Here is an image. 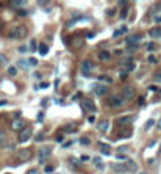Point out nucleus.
<instances>
[{"mask_svg": "<svg viewBox=\"0 0 161 174\" xmlns=\"http://www.w3.org/2000/svg\"><path fill=\"white\" fill-rule=\"evenodd\" d=\"M124 97L121 96V94H113V96H110V100H108V105L111 107V108H119V107H122L124 105Z\"/></svg>", "mask_w": 161, "mask_h": 174, "instance_id": "1", "label": "nucleus"}, {"mask_svg": "<svg viewBox=\"0 0 161 174\" xmlns=\"http://www.w3.org/2000/svg\"><path fill=\"white\" fill-rule=\"evenodd\" d=\"M50 154H52V148L44 146V148H41V149L38 151V160H39L41 163H44V162L50 157Z\"/></svg>", "mask_w": 161, "mask_h": 174, "instance_id": "2", "label": "nucleus"}, {"mask_svg": "<svg viewBox=\"0 0 161 174\" xmlns=\"http://www.w3.org/2000/svg\"><path fill=\"white\" fill-rule=\"evenodd\" d=\"M25 35H27V31H25V28H23V27H16V28H13V30L9 31V38H13V39L23 38Z\"/></svg>", "mask_w": 161, "mask_h": 174, "instance_id": "3", "label": "nucleus"}, {"mask_svg": "<svg viewBox=\"0 0 161 174\" xmlns=\"http://www.w3.org/2000/svg\"><path fill=\"white\" fill-rule=\"evenodd\" d=\"M81 107H83L85 111H89V113H94V111H96V105H94L92 99H83Z\"/></svg>", "mask_w": 161, "mask_h": 174, "instance_id": "4", "label": "nucleus"}, {"mask_svg": "<svg viewBox=\"0 0 161 174\" xmlns=\"http://www.w3.org/2000/svg\"><path fill=\"white\" fill-rule=\"evenodd\" d=\"M80 69H81V72H83V74H89V72L94 69V63H92L91 60H85V61L81 63Z\"/></svg>", "mask_w": 161, "mask_h": 174, "instance_id": "5", "label": "nucleus"}, {"mask_svg": "<svg viewBox=\"0 0 161 174\" xmlns=\"http://www.w3.org/2000/svg\"><path fill=\"white\" fill-rule=\"evenodd\" d=\"M121 96L124 97V100L133 99V96H135V88H133V86H125V88L122 89V94H121Z\"/></svg>", "mask_w": 161, "mask_h": 174, "instance_id": "6", "label": "nucleus"}, {"mask_svg": "<svg viewBox=\"0 0 161 174\" xmlns=\"http://www.w3.org/2000/svg\"><path fill=\"white\" fill-rule=\"evenodd\" d=\"M142 41V36L141 35H132V36H128L127 39H125V44H128V46H138L139 42Z\"/></svg>", "mask_w": 161, "mask_h": 174, "instance_id": "7", "label": "nucleus"}, {"mask_svg": "<svg viewBox=\"0 0 161 174\" xmlns=\"http://www.w3.org/2000/svg\"><path fill=\"white\" fill-rule=\"evenodd\" d=\"M30 138H31V130H30V129L20 130V133H19V141H20V143H27Z\"/></svg>", "mask_w": 161, "mask_h": 174, "instance_id": "8", "label": "nucleus"}, {"mask_svg": "<svg viewBox=\"0 0 161 174\" xmlns=\"http://www.w3.org/2000/svg\"><path fill=\"white\" fill-rule=\"evenodd\" d=\"M17 157H19L22 162H27V160L31 159V151H30V149H22V151L17 152Z\"/></svg>", "mask_w": 161, "mask_h": 174, "instance_id": "9", "label": "nucleus"}, {"mask_svg": "<svg viewBox=\"0 0 161 174\" xmlns=\"http://www.w3.org/2000/svg\"><path fill=\"white\" fill-rule=\"evenodd\" d=\"M92 91L97 96H105V94H108V86H105V85H96Z\"/></svg>", "mask_w": 161, "mask_h": 174, "instance_id": "10", "label": "nucleus"}, {"mask_svg": "<svg viewBox=\"0 0 161 174\" xmlns=\"http://www.w3.org/2000/svg\"><path fill=\"white\" fill-rule=\"evenodd\" d=\"M23 127H25V121L23 119H14L11 122V129L13 130H22Z\"/></svg>", "mask_w": 161, "mask_h": 174, "instance_id": "11", "label": "nucleus"}, {"mask_svg": "<svg viewBox=\"0 0 161 174\" xmlns=\"http://www.w3.org/2000/svg\"><path fill=\"white\" fill-rule=\"evenodd\" d=\"M108 127H110V121L108 119H100L97 122V130H100V132H106Z\"/></svg>", "mask_w": 161, "mask_h": 174, "instance_id": "12", "label": "nucleus"}, {"mask_svg": "<svg viewBox=\"0 0 161 174\" xmlns=\"http://www.w3.org/2000/svg\"><path fill=\"white\" fill-rule=\"evenodd\" d=\"M99 60L100 61H110L111 60V53L108 50H102V52H99Z\"/></svg>", "mask_w": 161, "mask_h": 174, "instance_id": "13", "label": "nucleus"}, {"mask_svg": "<svg viewBox=\"0 0 161 174\" xmlns=\"http://www.w3.org/2000/svg\"><path fill=\"white\" fill-rule=\"evenodd\" d=\"M132 119H133L132 116H121V118L117 119V124H119V126H128V124L132 122Z\"/></svg>", "mask_w": 161, "mask_h": 174, "instance_id": "14", "label": "nucleus"}, {"mask_svg": "<svg viewBox=\"0 0 161 174\" xmlns=\"http://www.w3.org/2000/svg\"><path fill=\"white\" fill-rule=\"evenodd\" d=\"M99 148H100L102 154H105V155H110V154H111V148H110V144H105V143H99Z\"/></svg>", "mask_w": 161, "mask_h": 174, "instance_id": "15", "label": "nucleus"}, {"mask_svg": "<svg viewBox=\"0 0 161 174\" xmlns=\"http://www.w3.org/2000/svg\"><path fill=\"white\" fill-rule=\"evenodd\" d=\"M149 35H150L152 38H161V27H157V28H152Z\"/></svg>", "mask_w": 161, "mask_h": 174, "instance_id": "16", "label": "nucleus"}, {"mask_svg": "<svg viewBox=\"0 0 161 174\" xmlns=\"http://www.w3.org/2000/svg\"><path fill=\"white\" fill-rule=\"evenodd\" d=\"M125 31H127V27H121V28H117V30L113 33V36H114V38H119V36H122Z\"/></svg>", "mask_w": 161, "mask_h": 174, "instance_id": "17", "label": "nucleus"}, {"mask_svg": "<svg viewBox=\"0 0 161 174\" xmlns=\"http://www.w3.org/2000/svg\"><path fill=\"white\" fill-rule=\"evenodd\" d=\"M39 53L44 57V55H47V52H49V47H47V44H39Z\"/></svg>", "mask_w": 161, "mask_h": 174, "instance_id": "18", "label": "nucleus"}, {"mask_svg": "<svg viewBox=\"0 0 161 174\" xmlns=\"http://www.w3.org/2000/svg\"><path fill=\"white\" fill-rule=\"evenodd\" d=\"M8 75H11V77L17 75V68H16V66H9V68H8Z\"/></svg>", "mask_w": 161, "mask_h": 174, "instance_id": "19", "label": "nucleus"}, {"mask_svg": "<svg viewBox=\"0 0 161 174\" xmlns=\"http://www.w3.org/2000/svg\"><path fill=\"white\" fill-rule=\"evenodd\" d=\"M17 66L19 68H23V69H28V61H25V60H19V63H17Z\"/></svg>", "mask_w": 161, "mask_h": 174, "instance_id": "20", "label": "nucleus"}, {"mask_svg": "<svg viewBox=\"0 0 161 174\" xmlns=\"http://www.w3.org/2000/svg\"><path fill=\"white\" fill-rule=\"evenodd\" d=\"M94 163H96V166H97L99 170H103V163H102V159H100V157L94 159Z\"/></svg>", "mask_w": 161, "mask_h": 174, "instance_id": "21", "label": "nucleus"}, {"mask_svg": "<svg viewBox=\"0 0 161 174\" xmlns=\"http://www.w3.org/2000/svg\"><path fill=\"white\" fill-rule=\"evenodd\" d=\"M6 63H8V58H6L3 53H0V68H2V66H6Z\"/></svg>", "mask_w": 161, "mask_h": 174, "instance_id": "22", "label": "nucleus"}, {"mask_svg": "<svg viewBox=\"0 0 161 174\" xmlns=\"http://www.w3.org/2000/svg\"><path fill=\"white\" fill-rule=\"evenodd\" d=\"M155 124V119H149L147 122H146V126H144V129L146 130H149V129H152V126Z\"/></svg>", "mask_w": 161, "mask_h": 174, "instance_id": "23", "label": "nucleus"}, {"mask_svg": "<svg viewBox=\"0 0 161 174\" xmlns=\"http://www.w3.org/2000/svg\"><path fill=\"white\" fill-rule=\"evenodd\" d=\"M99 80L106 82V83H111V82H113V80H111V77H108V75H100V77H99Z\"/></svg>", "mask_w": 161, "mask_h": 174, "instance_id": "24", "label": "nucleus"}, {"mask_svg": "<svg viewBox=\"0 0 161 174\" xmlns=\"http://www.w3.org/2000/svg\"><path fill=\"white\" fill-rule=\"evenodd\" d=\"M80 143H81L83 146H89V143H91V140H89L88 137H83V138L80 140Z\"/></svg>", "mask_w": 161, "mask_h": 174, "instance_id": "25", "label": "nucleus"}, {"mask_svg": "<svg viewBox=\"0 0 161 174\" xmlns=\"http://www.w3.org/2000/svg\"><path fill=\"white\" fill-rule=\"evenodd\" d=\"M27 174H41V171L38 170V168H31V170H28Z\"/></svg>", "mask_w": 161, "mask_h": 174, "instance_id": "26", "label": "nucleus"}, {"mask_svg": "<svg viewBox=\"0 0 161 174\" xmlns=\"http://www.w3.org/2000/svg\"><path fill=\"white\" fill-rule=\"evenodd\" d=\"M119 75H121V78H125V77H127V75H128V69H127V68H125V69H124V71H121V74H119Z\"/></svg>", "mask_w": 161, "mask_h": 174, "instance_id": "27", "label": "nucleus"}, {"mask_svg": "<svg viewBox=\"0 0 161 174\" xmlns=\"http://www.w3.org/2000/svg\"><path fill=\"white\" fill-rule=\"evenodd\" d=\"M127 14H128V9H127V8H124V9H122V13H121L122 19H125V17H127Z\"/></svg>", "mask_w": 161, "mask_h": 174, "instance_id": "28", "label": "nucleus"}, {"mask_svg": "<svg viewBox=\"0 0 161 174\" xmlns=\"http://www.w3.org/2000/svg\"><path fill=\"white\" fill-rule=\"evenodd\" d=\"M28 64H30V66H36V64H38V61H36L34 58H30V60H28Z\"/></svg>", "mask_w": 161, "mask_h": 174, "instance_id": "29", "label": "nucleus"}, {"mask_svg": "<svg viewBox=\"0 0 161 174\" xmlns=\"http://www.w3.org/2000/svg\"><path fill=\"white\" fill-rule=\"evenodd\" d=\"M34 140H36V141H41V140H44V133H38V135L34 137Z\"/></svg>", "mask_w": 161, "mask_h": 174, "instance_id": "30", "label": "nucleus"}, {"mask_svg": "<svg viewBox=\"0 0 161 174\" xmlns=\"http://www.w3.org/2000/svg\"><path fill=\"white\" fill-rule=\"evenodd\" d=\"M23 2H25V0H13V5H14V6H19V5H22Z\"/></svg>", "mask_w": 161, "mask_h": 174, "instance_id": "31", "label": "nucleus"}, {"mask_svg": "<svg viewBox=\"0 0 161 174\" xmlns=\"http://www.w3.org/2000/svg\"><path fill=\"white\" fill-rule=\"evenodd\" d=\"M49 2H50V0H38V5H39V6H44V5H47Z\"/></svg>", "mask_w": 161, "mask_h": 174, "instance_id": "32", "label": "nucleus"}, {"mask_svg": "<svg viewBox=\"0 0 161 174\" xmlns=\"http://www.w3.org/2000/svg\"><path fill=\"white\" fill-rule=\"evenodd\" d=\"M116 159H117V160H125V162H127V157H125V155H122V154H117V155H116Z\"/></svg>", "mask_w": 161, "mask_h": 174, "instance_id": "33", "label": "nucleus"}, {"mask_svg": "<svg viewBox=\"0 0 161 174\" xmlns=\"http://www.w3.org/2000/svg\"><path fill=\"white\" fill-rule=\"evenodd\" d=\"M30 49H31V50H34V49H36V41H34V39L30 42Z\"/></svg>", "mask_w": 161, "mask_h": 174, "instance_id": "34", "label": "nucleus"}, {"mask_svg": "<svg viewBox=\"0 0 161 174\" xmlns=\"http://www.w3.org/2000/svg\"><path fill=\"white\" fill-rule=\"evenodd\" d=\"M89 159H91L89 155H81V157H80V160H81V162H88Z\"/></svg>", "mask_w": 161, "mask_h": 174, "instance_id": "35", "label": "nucleus"}, {"mask_svg": "<svg viewBox=\"0 0 161 174\" xmlns=\"http://www.w3.org/2000/svg\"><path fill=\"white\" fill-rule=\"evenodd\" d=\"M45 173H53V166H45Z\"/></svg>", "mask_w": 161, "mask_h": 174, "instance_id": "36", "label": "nucleus"}, {"mask_svg": "<svg viewBox=\"0 0 161 174\" xmlns=\"http://www.w3.org/2000/svg\"><path fill=\"white\" fill-rule=\"evenodd\" d=\"M155 80H157V82H161V72H157V74H155Z\"/></svg>", "mask_w": 161, "mask_h": 174, "instance_id": "37", "label": "nucleus"}, {"mask_svg": "<svg viewBox=\"0 0 161 174\" xmlns=\"http://www.w3.org/2000/svg\"><path fill=\"white\" fill-rule=\"evenodd\" d=\"M27 49H28L27 46H20V47H19V52H27Z\"/></svg>", "mask_w": 161, "mask_h": 174, "instance_id": "38", "label": "nucleus"}, {"mask_svg": "<svg viewBox=\"0 0 161 174\" xmlns=\"http://www.w3.org/2000/svg\"><path fill=\"white\" fill-rule=\"evenodd\" d=\"M155 22H157V24H160V22H161V16H157V17H155Z\"/></svg>", "mask_w": 161, "mask_h": 174, "instance_id": "39", "label": "nucleus"}, {"mask_svg": "<svg viewBox=\"0 0 161 174\" xmlns=\"http://www.w3.org/2000/svg\"><path fill=\"white\" fill-rule=\"evenodd\" d=\"M56 141H63V135H58V137H56Z\"/></svg>", "mask_w": 161, "mask_h": 174, "instance_id": "40", "label": "nucleus"}, {"mask_svg": "<svg viewBox=\"0 0 161 174\" xmlns=\"http://www.w3.org/2000/svg\"><path fill=\"white\" fill-rule=\"evenodd\" d=\"M5 104H6V100H0V107H2V105H5Z\"/></svg>", "mask_w": 161, "mask_h": 174, "instance_id": "41", "label": "nucleus"}, {"mask_svg": "<svg viewBox=\"0 0 161 174\" xmlns=\"http://www.w3.org/2000/svg\"><path fill=\"white\" fill-rule=\"evenodd\" d=\"M0 137H3V130L2 129H0Z\"/></svg>", "mask_w": 161, "mask_h": 174, "instance_id": "42", "label": "nucleus"}, {"mask_svg": "<svg viewBox=\"0 0 161 174\" xmlns=\"http://www.w3.org/2000/svg\"><path fill=\"white\" fill-rule=\"evenodd\" d=\"M2 27H3V24H2V19H0V30H2Z\"/></svg>", "mask_w": 161, "mask_h": 174, "instance_id": "43", "label": "nucleus"}, {"mask_svg": "<svg viewBox=\"0 0 161 174\" xmlns=\"http://www.w3.org/2000/svg\"><path fill=\"white\" fill-rule=\"evenodd\" d=\"M158 127H160V129H161V121H160V122H158Z\"/></svg>", "mask_w": 161, "mask_h": 174, "instance_id": "44", "label": "nucleus"}, {"mask_svg": "<svg viewBox=\"0 0 161 174\" xmlns=\"http://www.w3.org/2000/svg\"><path fill=\"white\" fill-rule=\"evenodd\" d=\"M2 80H3V77H2V75H0V83H2Z\"/></svg>", "mask_w": 161, "mask_h": 174, "instance_id": "45", "label": "nucleus"}, {"mask_svg": "<svg viewBox=\"0 0 161 174\" xmlns=\"http://www.w3.org/2000/svg\"><path fill=\"white\" fill-rule=\"evenodd\" d=\"M142 174H146V173H142Z\"/></svg>", "mask_w": 161, "mask_h": 174, "instance_id": "46", "label": "nucleus"}, {"mask_svg": "<svg viewBox=\"0 0 161 174\" xmlns=\"http://www.w3.org/2000/svg\"><path fill=\"white\" fill-rule=\"evenodd\" d=\"M160 151H161V149H160Z\"/></svg>", "mask_w": 161, "mask_h": 174, "instance_id": "47", "label": "nucleus"}]
</instances>
